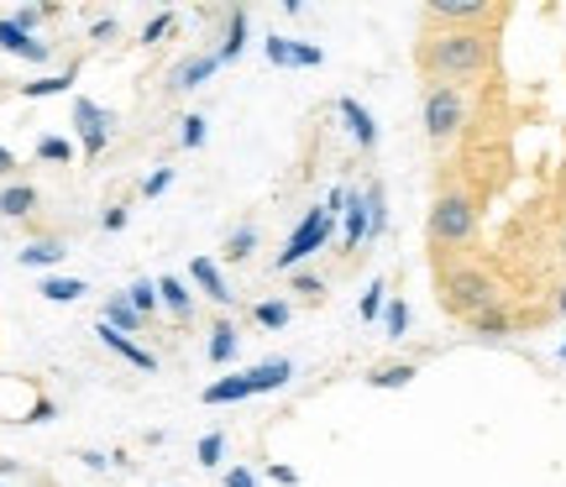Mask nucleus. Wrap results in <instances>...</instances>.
I'll use <instances>...</instances> for the list:
<instances>
[{
    "instance_id": "1",
    "label": "nucleus",
    "mask_w": 566,
    "mask_h": 487,
    "mask_svg": "<svg viewBox=\"0 0 566 487\" xmlns=\"http://www.w3.org/2000/svg\"><path fill=\"white\" fill-rule=\"evenodd\" d=\"M488 63H493V38H488L483 27H441V32H430L420 47L424 74L436 84H457V89H462L467 80L488 74Z\"/></svg>"
},
{
    "instance_id": "2",
    "label": "nucleus",
    "mask_w": 566,
    "mask_h": 487,
    "mask_svg": "<svg viewBox=\"0 0 566 487\" xmlns=\"http://www.w3.org/2000/svg\"><path fill=\"white\" fill-rule=\"evenodd\" d=\"M478 236V200L462 194V189H446L441 200L430 204V242L446 246V252H457Z\"/></svg>"
},
{
    "instance_id": "3",
    "label": "nucleus",
    "mask_w": 566,
    "mask_h": 487,
    "mask_svg": "<svg viewBox=\"0 0 566 487\" xmlns=\"http://www.w3.org/2000/svg\"><path fill=\"white\" fill-rule=\"evenodd\" d=\"M441 299L451 315L478 320L483 309L499 305V288H493V278H488L483 267H451V273H441Z\"/></svg>"
},
{
    "instance_id": "4",
    "label": "nucleus",
    "mask_w": 566,
    "mask_h": 487,
    "mask_svg": "<svg viewBox=\"0 0 566 487\" xmlns=\"http://www.w3.org/2000/svg\"><path fill=\"white\" fill-rule=\"evenodd\" d=\"M331 236H336V215H325V204L304 210V221L289 231V242H283V252L273 257V267H279V273H300L315 252L331 246Z\"/></svg>"
},
{
    "instance_id": "5",
    "label": "nucleus",
    "mask_w": 566,
    "mask_h": 487,
    "mask_svg": "<svg viewBox=\"0 0 566 487\" xmlns=\"http://www.w3.org/2000/svg\"><path fill=\"white\" fill-rule=\"evenodd\" d=\"M467 126V95L457 84H430L424 89V137L436 147H446Z\"/></svg>"
},
{
    "instance_id": "6",
    "label": "nucleus",
    "mask_w": 566,
    "mask_h": 487,
    "mask_svg": "<svg viewBox=\"0 0 566 487\" xmlns=\"http://www.w3.org/2000/svg\"><path fill=\"white\" fill-rule=\"evenodd\" d=\"M74 131H80L84 158H101L105 147H111V137H116V116L95 100H74Z\"/></svg>"
},
{
    "instance_id": "7",
    "label": "nucleus",
    "mask_w": 566,
    "mask_h": 487,
    "mask_svg": "<svg viewBox=\"0 0 566 487\" xmlns=\"http://www.w3.org/2000/svg\"><path fill=\"white\" fill-rule=\"evenodd\" d=\"M263 53L273 68H321L325 53L315 47V42H300V38H283V32H273V38L263 42Z\"/></svg>"
},
{
    "instance_id": "8",
    "label": "nucleus",
    "mask_w": 566,
    "mask_h": 487,
    "mask_svg": "<svg viewBox=\"0 0 566 487\" xmlns=\"http://www.w3.org/2000/svg\"><path fill=\"white\" fill-rule=\"evenodd\" d=\"M216 68H221V59H216V47H205V53H189V59L174 63V74H168V89H200V84L216 80Z\"/></svg>"
},
{
    "instance_id": "9",
    "label": "nucleus",
    "mask_w": 566,
    "mask_h": 487,
    "mask_svg": "<svg viewBox=\"0 0 566 487\" xmlns=\"http://www.w3.org/2000/svg\"><path fill=\"white\" fill-rule=\"evenodd\" d=\"M424 11L441 21V27H483V21L493 17L488 0H430Z\"/></svg>"
},
{
    "instance_id": "10",
    "label": "nucleus",
    "mask_w": 566,
    "mask_h": 487,
    "mask_svg": "<svg viewBox=\"0 0 566 487\" xmlns=\"http://www.w3.org/2000/svg\"><path fill=\"white\" fill-rule=\"evenodd\" d=\"M189 284L200 288V294H205V299H210V305H221V309H231V305H237V294L226 288V278H221V263H216V257H195V263H189Z\"/></svg>"
},
{
    "instance_id": "11",
    "label": "nucleus",
    "mask_w": 566,
    "mask_h": 487,
    "mask_svg": "<svg viewBox=\"0 0 566 487\" xmlns=\"http://www.w3.org/2000/svg\"><path fill=\"white\" fill-rule=\"evenodd\" d=\"M210 409H221V404H242V399H258V378H252V367L247 372H237V378H216V383L200 393Z\"/></svg>"
},
{
    "instance_id": "12",
    "label": "nucleus",
    "mask_w": 566,
    "mask_h": 487,
    "mask_svg": "<svg viewBox=\"0 0 566 487\" xmlns=\"http://www.w3.org/2000/svg\"><path fill=\"white\" fill-rule=\"evenodd\" d=\"M95 336H101V346L105 351H116V357H122V362H132L137 367V372H153V367H158V357H153V351H147V346H137L132 341V336H122V330H111V325H95Z\"/></svg>"
},
{
    "instance_id": "13",
    "label": "nucleus",
    "mask_w": 566,
    "mask_h": 487,
    "mask_svg": "<svg viewBox=\"0 0 566 487\" xmlns=\"http://www.w3.org/2000/svg\"><path fill=\"white\" fill-rule=\"evenodd\" d=\"M336 110H342V121H346V131H352V142L363 147V152H373V147H378V121H373V110H367L363 100H352V95H346Z\"/></svg>"
},
{
    "instance_id": "14",
    "label": "nucleus",
    "mask_w": 566,
    "mask_h": 487,
    "mask_svg": "<svg viewBox=\"0 0 566 487\" xmlns=\"http://www.w3.org/2000/svg\"><path fill=\"white\" fill-rule=\"evenodd\" d=\"M367 242V194L352 189L346 194V210H342V252H357Z\"/></svg>"
},
{
    "instance_id": "15",
    "label": "nucleus",
    "mask_w": 566,
    "mask_h": 487,
    "mask_svg": "<svg viewBox=\"0 0 566 487\" xmlns=\"http://www.w3.org/2000/svg\"><path fill=\"white\" fill-rule=\"evenodd\" d=\"M158 305L174 315V320H195V294H189V284L184 278H174V273H163L158 278Z\"/></svg>"
},
{
    "instance_id": "16",
    "label": "nucleus",
    "mask_w": 566,
    "mask_h": 487,
    "mask_svg": "<svg viewBox=\"0 0 566 487\" xmlns=\"http://www.w3.org/2000/svg\"><path fill=\"white\" fill-rule=\"evenodd\" d=\"M0 47H6L11 59H27V63H42V59H48V42L27 38V32H21L11 17H0Z\"/></svg>"
},
{
    "instance_id": "17",
    "label": "nucleus",
    "mask_w": 566,
    "mask_h": 487,
    "mask_svg": "<svg viewBox=\"0 0 566 487\" xmlns=\"http://www.w3.org/2000/svg\"><path fill=\"white\" fill-rule=\"evenodd\" d=\"M247 38H252V17H247V6H242V11H231V17H226V38H221V47H216V59L237 63L247 53Z\"/></svg>"
},
{
    "instance_id": "18",
    "label": "nucleus",
    "mask_w": 566,
    "mask_h": 487,
    "mask_svg": "<svg viewBox=\"0 0 566 487\" xmlns=\"http://www.w3.org/2000/svg\"><path fill=\"white\" fill-rule=\"evenodd\" d=\"M205 351H210V362L216 367L237 362V351H242V330H237L231 320H216L210 325V346H205Z\"/></svg>"
},
{
    "instance_id": "19",
    "label": "nucleus",
    "mask_w": 566,
    "mask_h": 487,
    "mask_svg": "<svg viewBox=\"0 0 566 487\" xmlns=\"http://www.w3.org/2000/svg\"><path fill=\"white\" fill-rule=\"evenodd\" d=\"M48 305H80L84 294H90V284L84 278H63V273H53V278H42V288H38Z\"/></svg>"
},
{
    "instance_id": "20",
    "label": "nucleus",
    "mask_w": 566,
    "mask_h": 487,
    "mask_svg": "<svg viewBox=\"0 0 566 487\" xmlns=\"http://www.w3.org/2000/svg\"><path fill=\"white\" fill-rule=\"evenodd\" d=\"M17 257H21V267H59L63 257H69V246L53 242V236H42V242H27V246H21Z\"/></svg>"
},
{
    "instance_id": "21",
    "label": "nucleus",
    "mask_w": 566,
    "mask_h": 487,
    "mask_svg": "<svg viewBox=\"0 0 566 487\" xmlns=\"http://www.w3.org/2000/svg\"><path fill=\"white\" fill-rule=\"evenodd\" d=\"M105 325H111V330H122V336H137L142 315L132 309V299H126V294H111V299H105Z\"/></svg>"
},
{
    "instance_id": "22",
    "label": "nucleus",
    "mask_w": 566,
    "mask_h": 487,
    "mask_svg": "<svg viewBox=\"0 0 566 487\" xmlns=\"http://www.w3.org/2000/svg\"><path fill=\"white\" fill-rule=\"evenodd\" d=\"M252 378H258V393H279V388L294 378V362H289V357H268V362L252 367Z\"/></svg>"
},
{
    "instance_id": "23",
    "label": "nucleus",
    "mask_w": 566,
    "mask_h": 487,
    "mask_svg": "<svg viewBox=\"0 0 566 487\" xmlns=\"http://www.w3.org/2000/svg\"><path fill=\"white\" fill-rule=\"evenodd\" d=\"M38 210V189L32 183H11L6 194H0V215L6 221H21V215H32Z\"/></svg>"
},
{
    "instance_id": "24",
    "label": "nucleus",
    "mask_w": 566,
    "mask_h": 487,
    "mask_svg": "<svg viewBox=\"0 0 566 487\" xmlns=\"http://www.w3.org/2000/svg\"><path fill=\"white\" fill-rule=\"evenodd\" d=\"M363 194H367V242H378L388 231V194H384V183H367Z\"/></svg>"
},
{
    "instance_id": "25",
    "label": "nucleus",
    "mask_w": 566,
    "mask_h": 487,
    "mask_svg": "<svg viewBox=\"0 0 566 487\" xmlns=\"http://www.w3.org/2000/svg\"><path fill=\"white\" fill-rule=\"evenodd\" d=\"M367 383H373V388H409V383H415V362L373 367V372H367Z\"/></svg>"
},
{
    "instance_id": "26",
    "label": "nucleus",
    "mask_w": 566,
    "mask_h": 487,
    "mask_svg": "<svg viewBox=\"0 0 566 487\" xmlns=\"http://www.w3.org/2000/svg\"><path fill=\"white\" fill-rule=\"evenodd\" d=\"M472 325V336H488V341H499V336H509V309L504 305H493V309H483V315H478V320H467Z\"/></svg>"
},
{
    "instance_id": "27",
    "label": "nucleus",
    "mask_w": 566,
    "mask_h": 487,
    "mask_svg": "<svg viewBox=\"0 0 566 487\" xmlns=\"http://www.w3.org/2000/svg\"><path fill=\"white\" fill-rule=\"evenodd\" d=\"M69 84H74V68H69V74H48V80L21 84V95H27V100H53V95H63Z\"/></svg>"
},
{
    "instance_id": "28",
    "label": "nucleus",
    "mask_w": 566,
    "mask_h": 487,
    "mask_svg": "<svg viewBox=\"0 0 566 487\" xmlns=\"http://www.w3.org/2000/svg\"><path fill=\"white\" fill-rule=\"evenodd\" d=\"M384 305H388V284H384V278H373V284H367V294L357 299V315L373 325V320H384Z\"/></svg>"
},
{
    "instance_id": "29",
    "label": "nucleus",
    "mask_w": 566,
    "mask_h": 487,
    "mask_svg": "<svg viewBox=\"0 0 566 487\" xmlns=\"http://www.w3.org/2000/svg\"><path fill=\"white\" fill-rule=\"evenodd\" d=\"M405 330H409V305L405 299H388L384 305V336L388 341H405Z\"/></svg>"
},
{
    "instance_id": "30",
    "label": "nucleus",
    "mask_w": 566,
    "mask_h": 487,
    "mask_svg": "<svg viewBox=\"0 0 566 487\" xmlns=\"http://www.w3.org/2000/svg\"><path fill=\"white\" fill-rule=\"evenodd\" d=\"M126 299H132V309H137L142 320H147V315L158 309V284H153V278H137V284L126 288Z\"/></svg>"
},
{
    "instance_id": "31",
    "label": "nucleus",
    "mask_w": 566,
    "mask_h": 487,
    "mask_svg": "<svg viewBox=\"0 0 566 487\" xmlns=\"http://www.w3.org/2000/svg\"><path fill=\"white\" fill-rule=\"evenodd\" d=\"M252 246H258V231L242 225V231H231V236H226V257H231V263H247V257H252Z\"/></svg>"
},
{
    "instance_id": "32",
    "label": "nucleus",
    "mask_w": 566,
    "mask_h": 487,
    "mask_svg": "<svg viewBox=\"0 0 566 487\" xmlns=\"http://www.w3.org/2000/svg\"><path fill=\"white\" fill-rule=\"evenodd\" d=\"M252 320L263 325V330H283V325H289V305H283V299H263V305L252 309Z\"/></svg>"
},
{
    "instance_id": "33",
    "label": "nucleus",
    "mask_w": 566,
    "mask_h": 487,
    "mask_svg": "<svg viewBox=\"0 0 566 487\" xmlns=\"http://www.w3.org/2000/svg\"><path fill=\"white\" fill-rule=\"evenodd\" d=\"M168 32H174V11H158V17L142 27V47H158V42L168 38Z\"/></svg>"
},
{
    "instance_id": "34",
    "label": "nucleus",
    "mask_w": 566,
    "mask_h": 487,
    "mask_svg": "<svg viewBox=\"0 0 566 487\" xmlns=\"http://www.w3.org/2000/svg\"><path fill=\"white\" fill-rule=\"evenodd\" d=\"M184 131H179V147H189V152H195V147H205V137H210V126H205V116H184Z\"/></svg>"
},
{
    "instance_id": "35",
    "label": "nucleus",
    "mask_w": 566,
    "mask_h": 487,
    "mask_svg": "<svg viewBox=\"0 0 566 487\" xmlns=\"http://www.w3.org/2000/svg\"><path fill=\"white\" fill-rule=\"evenodd\" d=\"M38 158L42 162H69V158H74V142H63V137H42V142H38Z\"/></svg>"
},
{
    "instance_id": "36",
    "label": "nucleus",
    "mask_w": 566,
    "mask_h": 487,
    "mask_svg": "<svg viewBox=\"0 0 566 487\" xmlns=\"http://www.w3.org/2000/svg\"><path fill=\"white\" fill-rule=\"evenodd\" d=\"M195 456H200V467H221V456H226V435H205Z\"/></svg>"
},
{
    "instance_id": "37",
    "label": "nucleus",
    "mask_w": 566,
    "mask_h": 487,
    "mask_svg": "<svg viewBox=\"0 0 566 487\" xmlns=\"http://www.w3.org/2000/svg\"><path fill=\"white\" fill-rule=\"evenodd\" d=\"M168 183H174V168H153V173L142 179V194H147V200H158V194L168 189Z\"/></svg>"
},
{
    "instance_id": "38",
    "label": "nucleus",
    "mask_w": 566,
    "mask_h": 487,
    "mask_svg": "<svg viewBox=\"0 0 566 487\" xmlns=\"http://www.w3.org/2000/svg\"><path fill=\"white\" fill-rule=\"evenodd\" d=\"M42 17H48V6H21V11H17V17H11V21H17L21 32L32 38V32H38V21H42Z\"/></svg>"
},
{
    "instance_id": "39",
    "label": "nucleus",
    "mask_w": 566,
    "mask_h": 487,
    "mask_svg": "<svg viewBox=\"0 0 566 487\" xmlns=\"http://www.w3.org/2000/svg\"><path fill=\"white\" fill-rule=\"evenodd\" d=\"M289 284H294V294H310V299H315V294H321V278H315V273H304V267H300V273H289Z\"/></svg>"
},
{
    "instance_id": "40",
    "label": "nucleus",
    "mask_w": 566,
    "mask_h": 487,
    "mask_svg": "<svg viewBox=\"0 0 566 487\" xmlns=\"http://www.w3.org/2000/svg\"><path fill=\"white\" fill-rule=\"evenodd\" d=\"M126 221H132V210H126V204H111V210L101 215L105 231H126Z\"/></svg>"
},
{
    "instance_id": "41",
    "label": "nucleus",
    "mask_w": 566,
    "mask_h": 487,
    "mask_svg": "<svg viewBox=\"0 0 566 487\" xmlns=\"http://www.w3.org/2000/svg\"><path fill=\"white\" fill-rule=\"evenodd\" d=\"M53 414H59V404H53V399H38V404H32V414H27V425H48Z\"/></svg>"
},
{
    "instance_id": "42",
    "label": "nucleus",
    "mask_w": 566,
    "mask_h": 487,
    "mask_svg": "<svg viewBox=\"0 0 566 487\" xmlns=\"http://www.w3.org/2000/svg\"><path fill=\"white\" fill-rule=\"evenodd\" d=\"M268 477H273L279 487H294V483H300V472H294V467H283V462H273V467H268Z\"/></svg>"
},
{
    "instance_id": "43",
    "label": "nucleus",
    "mask_w": 566,
    "mask_h": 487,
    "mask_svg": "<svg viewBox=\"0 0 566 487\" xmlns=\"http://www.w3.org/2000/svg\"><path fill=\"white\" fill-rule=\"evenodd\" d=\"M226 487H258V477H252L247 467H231L226 472Z\"/></svg>"
},
{
    "instance_id": "44",
    "label": "nucleus",
    "mask_w": 566,
    "mask_h": 487,
    "mask_svg": "<svg viewBox=\"0 0 566 487\" xmlns=\"http://www.w3.org/2000/svg\"><path fill=\"white\" fill-rule=\"evenodd\" d=\"M90 38H95V42L116 38V17H101V21H95V27H90Z\"/></svg>"
},
{
    "instance_id": "45",
    "label": "nucleus",
    "mask_w": 566,
    "mask_h": 487,
    "mask_svg": "<svg viewBox=\"0 0 566 487\" xmlns=\"http://www.w3.org/2000/svg\"><path fill=\"white\" fill-rule=\"evenodd\" d=\"M80 462H84V467H95V472H105V467H111V462H116V456H101V451H84Z\"/></svg>"
},
{
    "instance_id": "46",
    "label": "nucleus",
    "mask_w": 566,
    "mask_h": 487,
    "mask_svg": "<svg viewBox=\"0 0 566 487\" xmlns=\"http://www.w3.org/2000/svg\"><path fill=\"white\" fill-rule=\"evenodd\" d=\"M17 168V158H11V147H0V173H11Z\"/></svg>"
},
{
    "instance_id": "47",
    "label": "nucleus",
    "mask_w": 566,
    "mask_h": 487,
    "mask_svg": "<svg viewBox=\"0 0 566 487\" xmlns=\"http://www.w3.org/2000/svg\"><path fill=\"white\" fill-rule=\"evenodd\" d=\"M556 309H562V315H566V288H562V294H556Z\"/></svg>"
},
{
    "instance_id": "48",
    "label": "nucleus",
    "mask_w": 566,
    "mask_h": 487,
    "mask_svg": "<svg viewBox=\"0 0 566 487\" xmlns=\"http://www.w3.org/2000/svg\"><path fill=\"white\" fill-rule=\"evenodd\" d=\"M562 362H566V341H562Z\"/></svg>"
},
{
    "instance_id": "49",
    "label": "nucleus",
    "mask_w": 566,
    "mask_h": 487,
    "mask_svg": "<svg viewBox=\"0 0 566 487\" xmlns=\"http://www.w3.org/2000/svg\"><path fill=\"white\" fill-rule=\"evenodd\" d=\"M562 252H566V242H562Z\"/></svg>"
}]
</instances>
